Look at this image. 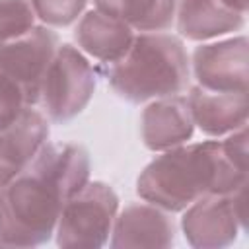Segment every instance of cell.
I'll use <instances>...</instances> for the list:
<instances>
[{
  "label": "cell",
  "instance_id": "obj_19",
  "mask_svg": "<svg viewBox=\"0 0 249 249\" xmlns=\"http://www.w3.org/2000/svg\"><path fill=\"white\" fill-rule=\"evenodd\" d=\"M226 6H230L231 10H237L241 14H247V6H249V0H222Z\"/></svg>",
  "mask_w": 249,
  "mask_h": 249
},
{
  "label": "cell",
  "instance_id": "obj_14",
  "mask_svg": "<svg viewBox=\"0 0 249 249\" xmlns=\"http://www.w3.org/2000/svg\"><path fill=\"white\" fill-rule=\"evenodd\" d=\"M175 25L183 39L206 43L243 29L245 14L222 0H177Z\"/></svg>",
  "mask_w": 249,
  "mask_h": 249
},
{
  "label": "cell",
  "instance_id": "obj_5",
  "mask_svg": "<svg viewBox=\"0 0 249 249\" xmlns=\"http://www.w3.org/2000/svg\"><path fill=\"white\" fill-rule=\"evenodd\" d=\"M95 91V70L88 56L74 45H58L41 88L45 115L53 123H68L78 117Z\"/></svg>",
  "mask_w": 249,
  "mask_h": 249
},
{
  "label": "cell",
  "instance_id": "obj_1",
  "mask_svg": "<svg viewBox=\"0 0 249 249\" xmlns=\"http://www.w3.org/2000/svg\"><path fill=\"white\" fill-rule=\"evenodd\" d=\"M91 173L89 154L72 142H45L10 183L0 187V245L35 247L54 235L66 200Z\"/></svg>",
  "mask_w": 249,
  "mask_h": 249
},
{
  "label": "cell",
  "instance_id": "obj_8",
  "mask_svg": "<svg viewBox=\"0 0 249 249\" xmlns=\"http://www.w3.org/2000/svg\"><path fill=\"white\" fill-rule=\"evenodd\" d=\"M249 41L245 35L214 39L195 47L191 72L196 86L212 91H247Z\"/></svg>",
  "mask_w": 249,
  "mask_h": 249
},
{
  "label": "cell",
  "instance_id": "obj_6",
  "mask_svg": "<svg viewBox=\"0 0 249 249\" xmlns=\"http://www.w3.org/2000/svg\"><path fill=\"white\" fill-rule=\"evenodd\" d=\"M245 198L247 183L233 193L204 195L183 210L181 230L189 245L195 249H220L237 239L245 230Z\"/></svg>",
  "mask_w": 249,
  "mask_h": 249
},
{
  "label": "cell",
  "instance_id": "obj_12",
  "mask_svg": "<svg viewBox=\"0 0 249 249\" xmlns=\"http://www.w3.org/2000/svg\"><path fill=\"white\" fill-rule=\"evenodd\" d=\"M49 140V119L45 113L25 107V111L0 130V187L10 183L35 158Z\"/></svg>",
  "mask_w": 249,
  "mask_h": 249
},
{
  "label": "cell",
  "instance_id": "obj_18",
  "mask_svg": "<svg viewBox=\"0 0 249 249\" xmlns=\"http://www.w3.org/2000/svg\"><path fill=\"white\" fill-rule=\"evenodd\" d=\"M29 107L21 88L0 72V130L12 124Z\"/></svg>",
  "mask_w": 249,
  "mask_h": 249
},
{
  "label": "cell",
  "instance_id": "obj_13",
  "mask_svg": "<svg viewBox=\"0 0 249 249\" xmlns=\"http://www.w3.org/2000/svg\"><path fill=\"white\" fill-rule=\"evenodd\" d=\"M136 31L123 19L109 16L97 8L80 16L74 39L78 49L103 64H113L130 49Z\"/></svg>",
  "mask_w": 249,
  "mask_h": 249
},
{
  "label": "cell",
  "instance_id": "obj_2",
  "mask_svg": "<svg viewBox=\"0 0 249 249\" xmlns=\"http://www.w3.org/2000/svg\"><path fill=\"white\" fill-rule=\"evenodd\" d=\"M247 183V161L230 154L224 140L185 142L158 152L140 171L136 193L167 212H183L204 195H226Z\"/></svg>",
  "mask_w": 249,
  "mask_h": 249
},
{
  "label": "cell",
  "instance_id": "obj_3",
  "mask_svg": "<svg viewBox=\"0 0 249 249\" xmlns=\"http://www.w3.org/2000/svg\"><path fill=\"white\" fill-rule=\"evenodd\" d=\"M107 82L130 103L183 93L191 82L189 53L181 37L173 33L140 31L124 56L109 64Z\"/></svg>",
  "mask_w": 249,
  "mask_h": 249
},
{
  "label": "cell",
  "instance_id": "obj_4",
  "mask_svg": "<svg viewBox=\"0 0 249 249\" xmlns=\"http://www.w3.org/2000/svg\"><path fill=\"white\" fill-rule=\"evenodd\" d=\"M119 212V196L103 181H88L74 193L58 216L54 237L60 247H103L113 231Z\"/></svg>",
  "mask_w": 249,
  "mask_h": 249
},
{
  "label": "cell",
  "instance_id": "obj_10",
  "mask_svg": "<svg viewBox=\"0 0 249 249\" xmlns=\"http://www.w3.org/2000/svg\"><path fill=\"white\" fill-rule=\"evenodd\" d=\"M195 134V123L187 97L167 95L150 101L140 117V136L148 150L165 152L189 142Z\"/></svg>",
  "mask_w": 249,
  "mask_h": 249
},
{
  "label": "cell",
  "instance_id": "obj_15",
  "mask_svg": "<svg viewBox=\"0 0 249 249\" xmlns=\"http://www.w3.org/2000/svg\"><path fill=\"white\" fill-rule=\"evenodd\" d=\"M93 4L134 31H165L175 23L177 0H93Z\"/></svg>",
  "mask_w": 249,
  "mask_h": 249
},
{
  "label": "cell",
  "instance_id": "obj_17",
  "mask_svg": "<svg viewBox=\"0 0 249 249\" xmlns=\"http://www.w3.org/2000/svg\"><path fill=\"white\" fill-rule=\"evenodd\" d=\"M37 19L47 27H68L80 19L88 0H29Z\"/></svg>",
  "mask_w": 249,
  "mask_h": 249
},
{
  "label": "cell",
  "instance_id": "obj_7",
  "mask_svg": "<svg viewBox=\"0 0 249 249\" xmlns=\"http://www.w3.org/2000/svg\"><path fill=\"white\" fill-rule=\"evenodd\" d=\"M58 45L53 27L37 23L23 35L0 45V72L21 88L29 105L41 99L43 80Z\"/></svg>",
  "mask_w": 249,
  "mask_h": 249
},
{
  "label": "cell",
  "instance_id": "obj_11",
  "mask_svg": "<svg viewBox=\"0 0 249 249\" xmlns=\"http://www.w3.org/2000/svg\"><path fill=\"white\" fill-rule=\"evenodd\" d=\"M195 128L210 138L228 136L247 126V91H212L193 86L185 95Z\"/></svg>",
  "mask_w": 249,
  "mask_h": 249
},
{
  "label": "cell",
  "instance_id": "obj_9",
  "mask_svg": "<svg viewBox=\"0 0 249 249\" xmlns=\"http://www.w3.org/2000/svg\"><path fill=\"white\" fill-rule=\"evenodd\" d=\"M175 222L171 212L142 202H130L117 212L111 241L113 249L121 247H169L175 241Z\"/></svg>",
  "mask_w": 249,
  "mask_h": 249
},
{
  "label": "cell",
  "instance_id": "obj_16",
  "mask_svg": "<svg viewBox=\"0 0 249 249\" xmlns=\"http://www.w3.org/2000/svg\"><path fill=\"white\" fill-rule=\"evenodd\" d=\"M35 19L29 0H0V45L29 31Z\"/></svg>",
  "mask_w": 249,
  "mask_h": 249
}]
</instances>
